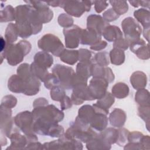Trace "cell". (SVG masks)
Here are the masks:
<instances>
[{
	"mask_svg": "<svg viewBox=\"0 0 150 150\" xmlns=\"http://www.w3.org/2000/svg\"><path fill=\"white\" fill-rule=\"evenodd\" d=\"M31 49L32 45L27 40H21L16 44L7 43L5 49L1 53V63L4 59H6L9 65L16 66L23 61Z\"/></svg>",
	"mask_w": 150,
	"mask_h": 150,
	"instance_id": "1",
	"label": "cell"
},
{
	"mask_svg": "<svg viewBox=\"0 0 150 150\" xmlns=\"http://www.w3.org/2000/svg\"><path fill=\"white\" fill-rule=\"evenodd\" d=\"M32 113L33 119L40 118L54 123L62 121L64 117L63 111L53 104L35 107Z\"/></svg>",
	"mask_w": 150,
	"mask_h": 150,
	"instance_id": "2",
	"label": "cell"
},
{
	"mask_svg": "<svg viewBox=\"0 0 150 150\" xmlns=\"http://www.w3.org/2000/svg\"><path fill=\"white\" fill-rule=\"evenodd\" d=\"M38 46L42 51L52 53L56 57H59L64 49V45L60 39L51 33L43 35L38 41Z\"/></svg>",
	"mask_w": 150,
	"mask_h": 150,
	"instance_id": "3",
	"label": "cell"
},
{
	"mask_svg": "<svg viewBox=\"0 0 150 150\" xmlns=\"http://www.w3.org/2000/svg\"><path fill=\"white\" fill-rule=\"evenodd\" d=\"M53 73L59 81V86L64 90L73 88L76 73L73 68L60 64H57L52 68Z\"/></svg>",
	"mask_w": 150,
	"mask_h": 150,
	"instance_id": "4",
	"label": "cell"
},
{
	"mask_svg": "<svg viewBox=\"0 0 150 150\" xmlns=\"http://www.w3.org/2000/svg\"><path fill=\"white\" fill-rule=\"evenodd\" d=\"M93 2L91 1H60V6L67 14L79 18L85 12L90 11Z\"/></svg>",
	"mask_w": 150,
	"mask_h": 150,
	"instance_id": "5",
	"label": "cell"
},
{
	"mask_svg": "<svg viewBox=\"0 0 150 150\" xmlns=\"http://www.w3.org/2000/svg\"><path fill=\"white\" fill-rule=\"evenodd\" d=\"M125 39L131 43L138 40L142 33V28L138 22L132 17L125 18L121 22Z\"/></svg>",
	"mask_w": 150,
	"mask_h": 150,
	"instance_id": "6",
	"label": "cell"
},
{
	"mask_svg": "<svg viewBox=\"0 0 150 150\" xmlns=\"http://www.w3.org/2000/svg\"><path fill=\"white\" fill-rule=\"evenodd\" d=\"M97 134L91 127L86 129H83L71 123L70 127L64 134V135L67 138L76 139L83 142L87 143Z\"/></svg>",
	"mask_w": 150,
	"mask_h": 150,
	"instance_id": "7",
	"label": "cell"
},
{
	"mask_svg": "<svg viewBox=\"0 0 150 150\" xmlns=\"http://www.w3.org/2000/svg\"><path fill=\"white\" fill-rule=\"evenodd\" d=\"M13 120L15 125L25 135L35 133L33 129V117L32 112H21L13 118Z\"/></svg>",
	"mask_w": 150,
	"mask_h": 150,
	"instance_id": "8",
	"label": "cell"
},
{
	"mask_svg": "<svg viewBox=\"0 0 150 150\" xmlns=\"http://www.w3.org/2000/svg\"><path fill=\"white\" fill-rule=\"evenodd\" d=\"M26 3L32 6L37 12L40 22L47 23L52 21L53 18V12L50 9L46 1H25Z\"/></svg>",
	"mask_w": 150,
	"mask_h": 150,
	"instance_id": "9",
	"label": "cell"
},
{
	"mask_svg": "<svg viewBox=\"0 0 150 150\" xmlns=\"http://www.w3.org/2000/svg\"><path fill=\"white\" fill-rule=\"evenodd\" d=\"M72 89L71 100L73 104L78 105L83 104L85 101L94 100L89 91L87 84H77Z\"/></svg>",
	"mask_w": 150,
	"mask_h": 150,
	"instance_id": "10",
	"label": "cell"
},
{
	"mask_svg": "<svg viewBox=\"0 0 150 150\" xmlns=\"http://www.w3.org/2000/svg\"><path fill=\"white\" fill-rule=\"evenodd\" d=\"M82 29L77 25H73L70 28H64L65 46L69 49H75L79 47Z\"/></svg>",
	"mask_w": 150,
	"mask_h": 150,
	"instance_id": "11",
	"label": "cell"
},
{
	"mask_svg": "<svg viewBox=\"0 0 150 150\" xmlns=\"http://www.w3.org/2000/svg\"><path fill=\"white\" fill-rule=\"evenodd\" d=\"M108 86V83L105 79L103 77H93L90 81L88 87L94 100H98L106 93Z\"/></svg>",
	"mask_w": 150,
	"mask_h": 150,
	"instance_id": "12",
	"label": "cell"
},
{
	"mask_svg": "<svg viewBox=\"0 0 150 150\" xmlns=\"http://www.w3.org/2000/svg\"><path fill=\"white\" fill-rule=\"evenodd\" d=\"M96 112L89 124V125L98 131H102L106 128L108 124L107 114L109 111H105L97 106L96 103L93 104Z\"/></svg>",
	"mask_w": 150,
	"mask_h": 150,
	"instance_id": "13",
	"label": "cell"
},
{
	"mask_svg": "<svg viewBox=\"0 0 150 150\" xmlns=\"http://www.w3.org/2000/svg\"><path fill=\"white\" fill-rule=\"evenodd\" d=\"M129 47L130 50L135 54L139 59L141 60L149 59V43H146L144 39L139 38L138 40L131 43Z\"/></svg>",
	"mask_w": 150,
	"mask_h": 150,
	"instance_id": "14",
	"label": "cell"
},
{
	"mask_svg": "<svg viewBox=\"0 0 150 150\" xmlns=\"http://www.w3.org/2000/svg\"><path fill=\"white\" fill-rule=\"evenodd\" d=\"M109 25L100 15L91 14L87 19V29L94 30L101 35L104 29Z\"/></svg>",
	"mask_w": 150,
	"mask_h": 150,
	"instance_id": "15",
	"label": "cell"
},
{
	"mask_svg": "<svg viewBox=\"0 0 150 150\" xmlns=\"http://www.w3.org/2000/svg\"><path fill=\"white\" fill-rule=\"evenodd\" d=\"M101 40V35L94 30L84 29H82L80 43L85 45H93Z\"/></svg>",
	"mask_w": 150,
	"mask_h": 150,
	"instance_id": "16",
	"label": "cell"
},
{
	"mask_svg": "<svg viewBox=\"0 0 150 150\" xmlns=\"http://www.w3.org/2000/svg\"><path fill=\"white\" fill-rule=\"evenodd\" d=\"M108 120L112 127L121 128L126 121L127 115L124 110L120 108H115L110 114Z\"/></svg>",
	"mask_w": 150,
	"mask_h": 150,
	"instance_id": "17",
	"label": "cell"
},
{
	"mask_svg": "<svg viewBox=\"0 0 150 150\" xmlns=\"http://www.w3.org/2000/svg\"><path fill=\"white\" fill-rule=\"evenodd\" d=\"M58 141L59 149H83V144L80 141L76 139L66 138L64 135L59 138Z\"/></svg>",
	"mask_w": 150,
	"mask_h": 150,
	"instance_id": "18",
	"label": "cell"
},
{
	"mask_svg": "<svg viewBox=\"0 0 150 150\" xmlns=\"http://www.w3.org/2000/svg\"><path fill=\"white\" fill-rule=\"evenodd\" d=\"M8 87L12 93H23L25 81L18 74H13L8 79Z\"/></svg>",
	"mask_w": 150,
	"mask_h": 150,
	"instance_id": "19",
	"label": "cell"
},
{
	"mask_svg": "<svg viewBox=\"0 0 150 150\" xmlns=\"http://www.w3.org/2000/svg\"><path fill=\"white\" fill-rule=\"evenodd\" d=\"M9 138L11 139V144L6 149H25L28 145L26 135H21L19 132L13 133Z\"/></svg>",
	"mask_w": 150,
	"mask_h": 150,
	"instance_id": "20",
	"label": "cell"
},
{
	"mask_svg": "<svg viewBox=\"0 0 150 150\" xmlns=\"http://www.w3.org/2000/svg\"><path fill=\"white\" fill-rule=\"evenodd\" d=\"M34 62L38 66L47 69L53 64V58L48 52L40 51L35 54L34 56Z\"/></svg>",
	"mask_w": 150,
	"mask_h": 150,
	"instance_id": "21",
	"label": "cell"
},
{
	"mask_svg": "<svg viewBox=\"0 0 150 150\" xmlns=\"http://www.w3.org/2000/svg\"><path fill=\"white\" fill-rule=\"evenodd\" d=\"M101 35L108 42H114L115 40L121 38L123 34L119 27L109 25L107 26L102 32Z\"/></svg>",
	"mask_w": 150,
	"mask_h": 150,
	"instance_id": "22",
	"label": "cell"
},
{
	"mask_svg": "<svg viewBox=\"0 0 150 150\" xmlns=\"http://www.w3.org/2000/svg\"><path fill=\"white\" fill-rule=\"evenodd\" d=\"M130 83L135 90L144 88L146 86L147 77L145 73L141 71L134 72L130 76Z\"/></svg>",
	"mask_w": 150,
	"mask_h": 150,
	"instance_id": "23",
	"label": "cell"
},
{
	"mask_svg": "<svg viewBox=\"0 0 150 150\" xmlns=\"http://www.w3.org/2000/svg\"><path fill=\"white\" fill-rule=\"evenodd\" d=\"M86 148L89 150H108L111 145L106 142L98 134L86 143Z\"/></svg>",
	"mask_w": 150,
	"mask_h": 150,
	"instance_id": "24",
	"label": "cell"
},
{
	"mask_svg": "<svg viewBox=\"0 0 150 150\" xmlns=\"http://www.w3.org/2000/svg\"><path fill=\"white\" fill-rule=\"evenodd\" d=\"M25 81V88L23 91L24 94L26 96H35L40 91V81L37 77L32 76L30 78Z\"/></svg>",
	"mask_w": 150,
	"mask_h": 150,
	"instance_id": "25",
	"label": "cell"
},
{
	"mask_svg": "<svg viewBox=\"0 0 150 150\" xmlns=\"http://www.w3.org/2000/svg\"><path fill=\"white\" fill-rule=\"evenodd\" d=\"M134 16L135 20L140 23L144 29L150 28V12L145 8H140L134 11Z\"/></svg>",
	"mask_w": 150,
	"mask_h": 150,
	"instance_id": "26",
	"label": "cell"
},
{
	"mask_svg": "<svg viewBox=\"0 0 150 150\" xmlns=\"http://www.w3.org/2000/svg\"><path fill=\"white\" fill-rule=\"evenodd\" d=\"M95 112L96 111L93 105L86 104L79 109L77 117L84 122L89 125Z\"/></svg>",
	"mask_w": 150,
	"mask_h": 150,
	"instance_id": "27",
	"label": "cell"
},
{
	"mask_svg": "<svg viewBox=\"0 0 150 150\" xmlns=\"http://www.w3.org/2000/svg\"><path fill=\"white\" fill-rule=\"evenodd\" d=\"M62 62L69 65H74L79 60V52L77 50L64 49L60 55Z\"/></svg>",
	"mask_w": 150,
	"mask_h": 150,
	"instance_id": "28",
	"label": "cell"
},
{
	"mask_svg": "<svg viewBox=\"0 0 150 150\" xmlns=\"http://www.w3.org/2000/svg\"><path fill=\"white\" fill-rule=\"evenodd\" d=\"M129 92V88L127 84L122 82H118L115 84L111 89V94L114 97L118 99L127 97Z\"/></svg>",
	"mask_w": 150,
	"mask_h": 150,
	"instance_id": "29",
	"label": "cell"
},
{
	"mask_svg": "<svg viewBox=\"0 0 150 150\" xmlns=\"http://www.w3.org/2000/svg\"><path fill=\"white\" fill-rule=\"evenodd\" d=\"M94 63L95 62L93 59L87 62H79L76 66V74L88 80L91 76V68Z\"/></svg>",
	"mask_w": 150,
	"mask_h": 150,
	"instance_id": "30",
	"label": "cell"
},
{
	"mask_svg": "<svg viewBox=\"0 0 150 150\" xmlns=\"http://www.w3.org/2000/svg\"><path fill=\"white\" fill-rule=\"evenodd\" d=\"M100 136L108 144H115L118 138V130L112 127L104 129L99 134Z\"/></svg>",
	"mask_w": 150,
	"mask_h": 150,
	"instance_id": "31",
	"label": "cell"
},
{
	"mask_svg": "<svg viewBox=\"0 0 150 150\" xmlns=\"http://www.w3.org/2000/svg\"><path fill=\"white\" fill-rule=\"evenodd\" d=\"M110 62L111 64L119 66L124 63L125 59V53L123 50L113 48L109 53Z\"/></svg>",
	"mask_w": 150,
	"mask_h": 150,
	"instance_id": "32",
	"label": "cell"
},
{
	"mask_svg": "<svg viewBox=\"0 0 150 150\" xmlns=\"http://www.w3.org/2000/svg\"><path fill=\"white\" fill-rule=\"evenodd\" d=\"M0 16L1 23L15 21V9L12 5H6L1 9Z\"/></svg>",
	"mask_w": 150,
	"mask_h": 150,
	"instance_id": "33",
	"label": "cell"
},
{
	"mask_svg": "<svg viewBox=\"0 0 150 150\" xmlns=\"http://www.w3.org/2000/svg\"><path fill=\"white\" fill-rule=\"evenodd\" d=\"M149 92L148 90L145 88L137 90L135 95V100L139 105H149Z\"/></svg>",
	"mask_w": 150,
	"mask_h": 150,
	"instance_id": "34",
	"label": "cell"
},
{
	"mask_svg": "<svg viewBox=\"0 0 150 150\" xmlns=\"http://www.w3.org/2000/svg\"><path fill=\"white\" fill-rule=\"evenodd\" d=\"M114 102V97L112 96L111 93H110L108 91H107L103 97L97 100L96 104L99 107L106 111H109V108L113 105Z\"/></svg>",
	"mask_w": 150,
	"mask_h": 150,
	"instance_id": "35",
	"label": "cell"
},
{
	"mask_svg": "<svg viewBox=\"0 0 150 150\" xmlns=\"http://www.w3.org/2000/svg\"><path fill=\"white\" fill-rule=\"evenodd\" d=\"M19 36L15 23H10L8 25L5 33V38L8 43L13 44Z\"/></svg>",
	"mask_w": 150,
	"mask_h": 150,
	"instance_id": "36",
	"label": "cell"
},
{
	"mask_svg": "<svg viewBox=\"0 0 150 150\" xmlns=\"http://www.w3.org/2000/svg\"><path fill=\"white\" fill-rule=\"evenodd\" d=\"M30 68L32 74L40 80V81L43 82L49 73L47 69L38 66L34 62L30 65Z\"/></svg>",
	"mask_w": 150,
	"mask_h": 150,
	"instance_id": "37",
	"label": "cell"
},
{
	"mask_svg": "<svg viewBox=\"0 0 150 150\" xmlns=\"http://www.w3.org/2000/svg\"><path fill=\"white\" fill-rule=\"evenodd\" d=\"M114 11L120 16L125 13L128 10V5L125 1H109Z\"/></svg>",
	"mask_w": 150,
	"mask_h": 150,
	"instance_id": "38",
	"label": "cell"
},
{
	"mask_svg": "<svg viewBox=\"0 0 150 150\" xmlns=\"http://www.w3.org/2000/svg\"><path fill=\"white\" fill-rule=\"evenodd\" d=\"M16 71L17 74L24 81H26L33 76L30 71V65L26 63L21 64L18 67Z\"/></svg>",
	"mask_w": 150,
	"mask_h": 150,
	"instance_id": "39",
	"label": "cell"
},
{
	"mask_svg": "<svg viewBox=\"0 0 150 150\" xmlns=\"http://www.w3.org/2000/svg\"><path fill=\"white\" fill-rule=\"evenodd\" d=\"M150 106L149 105H139L138 108V114L146 123V127L149 131V117H150Z\"/></svg>",
	"mask_w": 150,
	"mask_h": 150,
	"instance_id": "40",
	"label": "cell"
},
{
	"mask_svg": "<svg viewBox=\"0 0 150 150\" xmlns=\"http://www.w3.org/2000/svg\"><path fill=\"white\" fill-rule=\"evenodd\" d=\"M93 59L96 63L103 67H106L110 64L109 54H108L107 52H100L97 53Z\"/></svg>",
	"mask_w": 150,
	"mask_h": 150,
	"instance_id": "41",
	"label": "cell"
},
{
	"mask_svg": "<svg viewBox=\"0 0 150 150\" xmlns=\"http://www.w3.org/2000/svg\"><path fill=\"white\" fill-rule=\"evenodd\" d=\"M57 22L60 26L64 28H68L73 25L74 20L69 15L62 13L59 15Z\"/></svg>",
	"mask_w": 150,
	"mask_h": 150,
	"instance_id": "42",
	"label": "cell"
},
{
	"mask_svg": "<svg viewBox=\"0 0 150 150\" xmlns=\"http://www.w3.org/2000/svg\"><path fill=\"white\" fill-rule=\"evenodd\" d=\"M50 95L53 100L60 101L66 96L65 90L60 86H55L50 90Z\"/></svg>",
	"mask_w": 150,
	"mask_h": 150,
	"instance_id": "43",
	"label": "cell"
},
{
	"mask_svg": "<svg viewBox=\"0 0 150 150\" xmlns=\"http://www.w3.org/2000/svg\"><path fill=\"white\" fill-rule=\"evenodd\" d=\"M43 83L45 87L49 90H51L55 86H59V81L53 73H49L45 79Z\"/></svg>",
	"mask_w": 150,
	"mask_h": 150,
	"instance_id": "44",
	"label": "cell"
},
{
	"mask_svg": "<svg viewBox=\"0 0 150 150\" xmlns=\"http://www.w3.org/2000/svg\"><path fill=\"white\" fill-rule=\"evenodd\" d=\"M16 104L17 99L15 96L12 95H6L2 98L1 105L6 108L12 109L16 106Z\"/></svg>",
	"mask_w": 150,
	"mask_h": 150,
	"instance_id": "45",
	"label": "cell"
},
{
	"mask_svg": "<svg viewBox=\"0 0 150 150\" xmlns=\"http://www.w3.org/2000/svg\"><path fill=\"white\" fill-rule=\"evenodd\" d=\"M105 67L94 63L91 68V76L93 77H104Z\"/></svg>",
	"mask_w": 150,
	"mask_h": 150,
	"instance_id": "46",
	"label": "cell"
},
{
	"mask_svg": "<svg viewBox=\"0 0 150 150\" xmlns=\"http://www.w3.org/2000/svg\"><path fill=\"white\" fill-rule=\"evenodd\" d=\"M118 130V138L116 144L120 146H124L128 142L127 138L129 131L126 128H120Z\"/></svg>",
	"mask_w": 150,
	"mask_h": 150,
	"instance_id": "47",
	"label": "cell"
},
{
	"mask_svg": "<svg viewBox=\"0 0 150 150\" xmlns=\"http://www.w3.org/2000/svg\"><path fill=\"white\" fill-rule=\"evenodd\" d=\"M119 17L120 15H118L112 8L107 9L103 14V19L108 23L117 20Z\"/></svg>",
	"mask_w": 150,
	"mask_h": 150,
	"instance_id": "48",
	"label": "cell"
},
{
	"mask_svg": "<svg viewBox=\"0 0 150 150\" xmlns=\"http://www.w3.org/2000/svg\"><path fill=\"white\" fill-rule=\"evenodd\" d=\"M79 52V60L80 62H87L91 61L92 59V54L91 52L87 49H80Z\"/></svg>",
	"mask_w": 150,
	"mask_h": 150,
	"instance_id": "49",
	"label": "cell"
},
{
	"mask_svg": "<svg viewBox=\"0 0 150 150\" xmlns=\"http://www.w3.org/2000/svg\"><path fill=\"white\" fill-rule=\"evenodd\" d=\"M113 47L114 48H116L124 51L128 49L129 47V43L125 38H121L115 40L114 42Z\"/></svg>",
	"mask_w": 150,
	"mask_h": 150,
	"instance_id": "50",
	"label": "cell"
},
{
	"mask_svg": "<svg viewBox=\"0 0 150 150\" xmlns=\"http://www.w3.org/2000/svg\"><path fill=\"white\" fill-rule=\"evenodd\" d=\"M94 5V9L97 13L102 12L108 6V2L105 1H93Z\"/></svg>",
	"mask_w": 150,
	"mask_h": 150,
	"instance_id": "51",
	"label": "cell"
},
{
	"mask_svg": "<svg viewBox=\"0 0 150 150\" xmlns=\"http://www.w3.org/2000/svg\"><path fill=\"white\" fill-rule=\"evenodd\" d=\"M144 135L139 132V131H133L131 132H129L128 135V142H139L140 143V140L142 138V137Z\"/></svg>",
	"mask_w": 150,
	"mask_h": 150,
	"instance_id": "52",
	"label": "cell"
},
{
	"mask_svg": "<svg viewBox=\"0 0 150 150\" xmlns=\"http://www.w3.org/2000/svg\"><path fill=\"white\" fill-rule=\"evenodd\" d=\"M60 102V105L62 110H65L70 108L73 105L71 98L66 95L63 98V99Z\"/></svg>",
	"mask_w": 150,
	"mask_h": 150,
	"instance_id": "53",
	"label": "cell"
},
{
	"mask_svg": "<svg viewBox=\"0 0 150 150\" xmlns=\"http://www.w3.org/2000/svg\"><path fill=\"white\" fill-rule=\"evenodd\" d=\"M125 150H140L142 149V147L139 142H127L124 146Z\"/></svg>",
	"mask_w": 150,
	"mask_h": 150,
	"instance_id": "54",
	"label": "cell"
},
{
	"mask_svg": "<svg viewBox=\"0 0 150 150\" xmlns=\"http://www.w3.org/2000/svg\"><path fill=\"white\" fill-rule=\"evenodd\" d=\"M107 46V43L105 40H100L97 43H95L93 45L90 46V49L93 50H96V51H100L101 50L106 47Z\"/></svg>",
	"mask_w": 150,
	"mask_h": 150,
	"instance_id": "55",
	"label": "cell"
},
{
	"mask_svg": "<svg viewBox=\"0 0 150 150\" xmlns=\"http://www.w3.org/2000/svg\"><path fill=\"white\" fill-rule=\"evenodd\" d=\"M140 144L142 149L149 150L150 149V138L149 135H143L140 140Z\"/></svg>",
	"mask_w": 150,
	"mask_h": 150,
	"instance_id": "56",
	"label": "cell"
},
{
	"mask_svg": "<svg viewBox=\"0 0 150 150\" xmlns=\"http://www.w3.org/2000/svg\"><path fill=\"white\" fill-rule=\"evenodd\" d=\"M104 79H105L108 83H112L114 79H115V76L112 71V70L111 69V68L110 67H105V74H104V76L103 77Z\"/></svg>",
	"mask_w": 150,
	"mask_h": 150,
	"instance_id": "57",
	"label": "cell"
},
{
	"mask_svg": "<svg viewBox=\"0 0 150 150\" xmlns=\"http://www.w3.org/2000/svg\"><path fill=\"white\" fill-rule=\"evenodd\" d=\"M48 104V101L43 97H40L36 99L33 103V108L41 107V106H45Z\"/></svg>",
	"mask_w": 150,
	"mask_h": 150,
	"instance_id": "58",
	"label": "cell"
},
{
	"mask_svg": "<svg viewBox=\"0 0 150 150\" xmlns=\"http://www.w3.org/2000/svg\"><path fill=\"white\" fill-rule=\"evenodd\" d=\"M25 149H43V144L36 141L29 144L25 148Z\"/></svg>",
	"mask_w": 150,
	"mask_h": 150,
	"instance_id": "59",
	"label": "cell"
},
{
	"mask_svg": "<svg viewBox=\"0 0 150 150\" xmlns=\"http://www.w3.org/2000/svg\"><path fill=\"white\" fill-rule=\"evenodd\" d=\"M7 46V42L5 39H4L3 37L1 38V41H0V49H1V53L6 48Z\"/></svg>",
	"mask_w": 150,
	"mask_h": 150,
	"instance_id": "60",
	"label": "cell"
},
{
	"mask_svg": "<svg viewBox=\"0 0 150 150\" xmlns=\"http://www.w3.org/2000/svg\"><path fill=\"white\" fill-rule=\"evenodd\" d=\"M149 29L150 28L143 29V36L148 42H149Z\"/></svg>",
	"mask_w": 150,
	"mask_h": 150,
	"instance_id": "61",
	"label": "cell"
},
{
	"mask_svg": "<svg viewBox=\"0 0 150 150\" xmlns=\"http://www.w3.org/2000/svg\"><path fill=\"white\" fill-rule=\"evenodd\" d=\"M47 4L49 6L53 7H57L60 6V1H46Z\"/></svg>",
	"mask_w": 150,
	"mask_h": 150,
	"instance_id": "62",
	"label": "cell"
},
{
	"mask_svg": "<svg viewBox=\"0 0 150 150\" xmlns=\"http://www.w3.org/2000/svg\"><path fill=\"white\" fill-rule=\"evenodd\" d=\"M139 6H141L142 7L149 8V4L150 1H139Z\"/></svg>",
	"mask_w": 150,
	"mask_h": 150,
	"instance_id": "63",
	"label": "cell"
},
{
	"mask_svg": "<svg viewBox=\"0 0 150 150\" xmlns=\"http://www.w3.org/2000/svg\"><path fill=\"white\" fill-rule=\"evenodd\" d=\"M129 3L134 7L138 8L139 6V1H129Z\"/></svg>",
	"mask_w": 150,
	"mask_h": 150,
	"instance_id": "64",
	"label": "cell"
}]
</instances>
